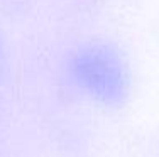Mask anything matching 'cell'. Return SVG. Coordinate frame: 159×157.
<instances>
[{
  "label": "cell",
  "instance_id": "obj_1",
  "mask_svg": "<svg viewBox=\"0 0 159 157\" xmlns=\"http://www.w3.org/2000/svg\"><path fill=\"white\" fill-rule=\"evenodd\" d=\"M71 73L83 89L105 105H120L130 89L129 68L113 44L95 41L71 56Z\"/></svg>",
  "mask_w": 159,
  "mask_h": 157
}]
</instances>
